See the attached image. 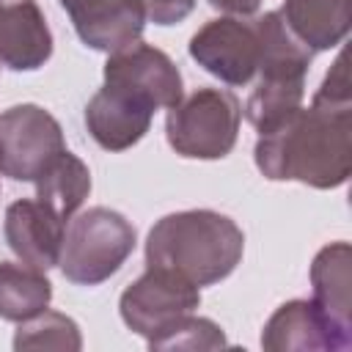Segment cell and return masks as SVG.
I'll use <instances>...</instances> for the list:
<instances>
[{
    "mask_svg": "<svg viewBox=\"0 0 352 352\" xmlns=\"http://www.w3.org/2000/svg\"><path fill=\"white\" fill-rule=\"evenodd\" d=\"M33 184H36V198L47 204L66 223L74 217V212L85 204L91 192V170L80 157H74L66 148Z\"/></svg>",
    "mask_w": 352,
    "mask_h": 352,
    "instance_id": "18",
    "label": "cell"
},
{
    "mask_svg": "<svg viewBox=\"0 0 352 352\" xmlns=\"http://www.w3.org/2000/svg\"><path fill=\"white\" fill-rule=\"evenodd\" d=\"M52 55V33L36 0H0V66L36 72Z\"/></svg>",
    "mask_w": 352,
    "mask_h": 352,
    "instance_id": "14",
    "label": "cell"
},
{
    "mask_svg": "<svg viewBox=\"0 0 352 352\" xmlns=\"http://www.w3.org/2000/svg\"><path fill=\"white\" fill-rule=\"evenodd\" d=\"M314 302L341 330L352 333V248L349 242L324 245L311 264Z\"/></svg>",
    "mask_w": 352,
    "mask_h": 352,
    "instance_id": "15",
    "label": "cell"
},
{
    "mask_svg": "<svg viewBox=\"0 0 352 352\" xmlns=\"http://www.w3.org/2000/svg\"><path fill=\"white\" fill-rule=\"evenodd\" d=\"M226 344H228L226 333L217 322H212L206 316L187 314L162 338L148 344V349H220Z\"/></svg>",
    "mask_w": 352,
    "mask_h": 352,
    "instance_id": "20",
    "label": "cell"
},
{
    "mask_svg": "<svg viewBox=\"0 0 352 352\" xmlns=\"http://www.w3.org/2000/svg\"><path fill=\"white\" fill-rule=\"evenodd\" d=\"M190 58L228 85H248L256 80L261 38L256 19L220 16L209 19L190 38Z\"/></svg>",
    "mask_w": 352,
    "mask_h": 352,
    "instance_id": "8",
    "label": "cell"
},
{
    "mask_svg": "<svg viewBox=\"0 0 352 352\" xmlns=\"http://www.w3.org/2000/svg\"><path fill=\"white\" fill-rule=\"evenodd\" d=\"M140 3H143L146 19L154 25H162V28L187 19L195 8V0H140Z\"/></svg>",
    "mask_w": 352,
    "mask_h": 352,
    "instance_id": "21",
    "label": "cell"
},
{
    "mask_svg": "<svg viewBox=\"0 0 352 352\" xmlns=\"http://www.w3.org/2000/svg\"><path fill=\"white\" fill-rule=\"evenodd\" d=\"M256 28L261 38V58L256 72L258 80L242 110L248 124L258 135H267L302 107L305 74L314 52L286 28L280 11L256 16Z\"/></svg>",
    "mask_w": 352,
    "mask_h": 352,
    "instance_id": "3",
    "label": "cell"
},
{
    "mask_svg": "<svg viewBox=\"0 0 352 352\" xmlns=\"http://www.w3.org/2000/svg\"><path fill=\"white\" fill-rule=\"evenodd\" d=\"M63 151V129L41 104L25 102L0 113V176L36 182Z\"/></svg>",
    "mask_w": 352,
    "mask_h": 352,
    "instance_id": "6",
    "label": "cell"
},
{
    "mask_svg": "<svg viewBox=\"0 0 352 352\" xmlns=\"http://www.w3.org/2000/svg\"><path fill=\"white\" fill-rule=\"evenodd\" d=\"M66 223L38 198H19L6 209L3 234L14 256L36 270H50L60 258Z\"/></svg>",
    "mask_w": 352,
    "mask_h": 352,
    "instance_id": "13",
    "label": "cell"
},
{
    "mask_svg": "<svg viewBox=\"0 0 352 352\" xmlns=\"http://www.w3.org/2000/svg\"><path fill=\"white\" fill-rule=\"evenodd\" d=\"M154 113L157 110L140 96L104 82L85 104V126L104 151H124L143 140Z\"/></svg>",
    "mask_w": 352,
    "mask_h": 352,
    "instance_id": "12",
    "label": "cell"
},
{
    "mask_svg": "<svg viewBox=\"0 0 352 352\" xmlns=\"http://www.w3.org/2000/svg\"><path fill=\"white\" fill-rule=\"evenodd\" d=\"M280 16L311 52H322L346 38L352 0H283Z\"/></svg>",
    "mask_w": 352,
    "mask_h": 352,
    "instance_id": "16",
    "label": "cell"
},
{
    "mask_svg": "<svg viewBox=\"0 0 352 352\" xmlns=\"http://www.w3.org/2000/svg\"><path fill=\"white\" fill-rule=\"evenodd\" d=\"M245 253L242 228L214 209L170 212L146 239V267H160L201 286L228 278Z\"/></svg>",
    "mask_w": 352,
    "mask_h": 352,
    "instance_id": "2",
    "label": "cell"
},
{
    "mask_svg": "<svg viewBox=\"0 0 352 352\" xmlns=\"http://www.w3.org/2000/svg\"><path fill=\"white\" fill-rule=\"evenodd\" d=\"M261 346L267 352H346L352 346V333L327 319L314 300H289L267 319Z\"/></svg>",
    "mask_w": 352,
    "mask_h": 352,
    "instance_id": "10",
    "label": "cell"
},
{
    "mask_svg": "<svg viewBox=\"0 0 352 352\" xmlns=\"http://www.w3.org/2000/svg\"><path fill=\"white\" fill-rule=\"evenodd\" d=\"M253 157L270 182H302L316 190H333L349 179L352 99L344 52L324 74L311 107H300L280 126L258 135Z\"/></svg>",
    "mask_w": 352,
    "mask_h": 352,
    "instance_id": "1",
    "label": "cell"
},
{
    "mask_svg": "<svg viewBox=\"0 0 352 352\" xmlns=\"http://www.w3.org/2000/svg\"><path fill=\"white\" fill-rule=\"evenodd\" d=\"M14 349H63L77 352L82 349L80 327L72 316L58 311H41L28 322H19L14 336Z\"/></svg>",
    "mask_w": 352,
    "mask_h": 352,
    "instance_id": "19",
    "label": "cell"
},
{
    "mask_svg": "<svg viewBox=\"0 0 352 352\" xmlns=\"http://www.w3.org/2000/svg\"><path fill=\"white\" fill-rule=\"evenodd\" d=\"M239 99L226 88H195L182 96L165 121L168 146L184 160H223L236 143Z\"/></svg>",
    "mask_w": 352,
    "mask_h": 352,
    "instance_id": "5",
    "label": "cell"
},
{
    "mask_svg": "<svg viewBox=\"0 0 352 352\" xmlns=\"http://www.w3.org/2000/svg\"><path fill=\"white\" fill-rule=\"evenodd\" d=\"M198 305L201 292L195 283L168 270L146 267V272L124 289L118 314L135 336L146 338V344H154Z\"/></svg>",
    "mask_w": 352,
    "mask_h": 352,
    "instance_id": "7",
    "label": "cell"
},
{
    "mask_svg": "<svg viewBox=\"0 0 352 352\" xmlns=\"http://www.w3.org/2000/svg\"><path fill=\"white\" fill-rule=\"evenodd\" d=\"M104 82L140 96L154 110H170L184 96L179 66L162 50L146 41H135L110 52L104 63Z\"/></svg>",
    "mask_w": 352,
    "mask_h": 352,
    "instance_id": "9",
    "label": "cell"
},
{
    "mask_svg": "<svg viewBox=\"0 0 352 352\" xmlns=\"http://www.w3.org/2000/svg\"><path fill=\"white\" fill-rule=\"evenodd\" d=\"M261 3L264 0H209L212 8H220V11L231 14V16H250V14L258 11Z\"/></svg>",
    "mask_w": 352,
    "mask_h": 352,
    "instance_id": "22",
    "label": "cell"
},
{
    "mask_svg": "<svg viewBox=\"0 0 352 352\" xmlns=\"http://www.w3.org/2000/svg\"><path fill=\"white\" fill-rule=\"evenodd\" d=\"M80 41L99 52H116L126 44L140 41L146 14L140 0H58Z\"/></svg>",
    "mask_w": 352,
    "mask_h": 352,
    "instance_id": "11",
    "label": "cell"
},
{
    "mask_svg": "<svg viewBox=\"0 0 352 352\" xmlns=\"http://www.w3.org/2000/svg\"><path fill=\"white\" fill-rule=\"evenodd\" d=\"M135 226L110 206H91L74 214L63 231L58 267L77 286H96L113 278L132 256Z\"/></svg>",
    "mask_w": 352,
    "mask_h": 352,
    "instance_id": "4",
    "label": "cell"
},
{
    "mask_svg": "<svg viewBox=\"0 0 352 352\" xmlns=\"http://www.w3.org/2000/svg\"><path fill=\"white\" fill-rule=\"evenodd\" d=\"M52 300V283L44 270L25 261H0V319L28 322L47 311Z\"/></svg>",
    "mask_w": 352,
    "mask_h": 352,
    "instance_id": "17",
    "label": "cell"
}]
</instances>
